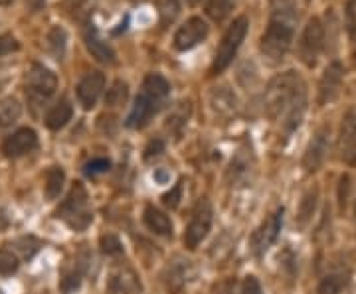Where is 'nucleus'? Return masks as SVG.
<instances>
[{
	"instance_id": "15",
	"label": "nucleus",
	"mask_w": 356,
	"mask_h": 294,
	"mask_svg": "<svg viewBox=\"0 0 356 294\" xmlns=\"http://www.w3.org/2000/svg\"><path fill=\"white\" fill-rule=\"evenodd\" d=\"M105 89V76L102 71H91L77 83V101L83 109H93Z\"/></svg>"
},
{
	"instance_id": "6",
	"label": "nucleus",
	"mask_w": 356,
	"mask_h": 294,
	"mask_svg": "<svg viewBox=\"0 0 356 294\" xmlns=\"http://www.w3.org/2000/svg\"><path fill=\"white\" fill-rule=\"evenodd\" d=\"M212 219H214V209H212V204L202 198L198 200V204L194 205L192 209L191 221L184 230V247L194 251L198 245L202 243L208 235V231L212 227Z\"/></svg>"
},
{
	"instance_id": "10",
	"label": "nucleus",
	"mask_w": 356,
	"mask_h": 294,
	"mask_svg": "<svg viewBox=\"0 0 356 294\" xmlns=\"http://www.w3.org/2000/svg\"><path fill=\"white\" fill-rule=\"evenodd\" d=\"M281 225H283V209H277L271 218L266 219V221L254 231V235H252V239H250V247H252V253H254V255L261 257L267 249L273 245V241H275L277 235H280Z\"/></svg>"
},
{
	"instance_id": "41",
	"label": "nucleus",
	"mask_w": 356,
	"mask_h": 294,
	"mask_svg": "<svg viewBox=\"0 0 356 294\" xmlns=\"http://www.w3.org/2000/svg\"><path fill=\"white\" fill-rule=\"evenodd\" d=\"M200 2H202V0H188V4H191V6H198Z\"/></svg>"
},
{
	"instance_id": "5",
	"label": "nucleus",
	"mask_w": 356,
	"mask_h": 294,
	"mask_svg": "<svg viewBox=\"0 0 356 294\" xmlns=\"http://www.w3.org/2000/svg\"><path fill=\"white\" fill-rule=\"evenodd\" d=\"M245 34H248V18L240 16L238 20H234V24L229 26L228 30H226V34L222 36V42H220V46H218L216 50L214 64H212V74L214 76L228 69L238 50H240L242 42L245 40Z\"/></svg>"
},
{
	"instance_id": "20",
	"label": "nucleus",
	"mask_w": 356,
	"mask_h": 294,
	"mask_svg": "<svg viewBox=\"0 0 356 294\" xmlns=\"http://www.w3.org/2000/svg\"><path fill=\"white\" fill-rule=\"evenodd\" d=\"M72 115H74L72 103L67 101V99H62V101L56 103L50 111L46 113V127L50 128V130H60V128H64L72 121Z\"/></svg>"
},
{
	"instance_id": "27",
	"label": "nucleus",
	"mask_w": 356,
	"mask_h": 294,
	"mask_svg": "<svg viewBox=\"0 0 356 294\" xmlns=\"http://www.w3.org/2000/svg\"><path fill=\"white\" fill-rule=\"evenodd\" d=\"M346 284H348V275H344V273L329 275L318 282L317 294H341Z\"/></svg>"
},
{
	"instance_id": "37",
	"label": "nucleus",
	"mask_w": 356,
	"mask_h": 294,
	"mask_svg": "<svg viewBox=\"0 0 356 294\" xmlns=\"http://www.w3.org/2000/svg\"><path fill=\"white\" fill-rule=\"evenodd\" d=\"M170 273V279H168V288H172V291H178L182 284H184V279H186V273L182 267H172V269H168Z\"/></svg>"
},
{
	"instance_id": "34",
	"label": "nucleus",
	"mask_w": 356,
	"mask_h": 294,
	"mask_svg": "<svg viewBox=\"0 0 356 294\" xmlns=\"http://www.w3.org/2000/svg\"><path fill=\"white\" fill-rule=\"evenodd\" d=\"M348 190H350V176L348 174H343L341 180H339V209L344 211L346 209V202H348Z\"/></svg>"
},
{
	"instance_id": "4",
	"label": "nucleus",
	"mask_w": 356,
	"mask_h": 294,
	"mask_svg": "<svg viewBox=\"0 0 356 294\" xmlns=\"http://www.w3.org/2000/svg\"><path fill=\"white\" fill-rule=\"evenodd\" d=\"M24 89L28 101L32 103L34 107H40V105H44L56 93V89H58V77L46 65L32 64L30 69L26 71Z\"/></svg>"
},
{
	"instance_id": "13",
	"label": "nucleus",
	"mask_w": 356,
	"mask_h": 294,
	"mask_svg": "<svg viewBox=\"0 0 356 294\" xmlns=\"http://www.w3.org/2000/svg\"><path fill=\"white\" fill-rule=\"evenodd\" d=\"M38 148V135L32 128H18L2 142V154L6 158H20Z\"/></svg>"
},
{
	"instance_id": "17",
	"label": "nucleus",
	"mask_w": 356,
	"mask_h": 294,
	"mask_svg": "<svg viewBox=\"0 0 356 294\" xmlns=\"http://www.w3.org/2000/svg\"><path fill=\"white\" fill-rule=\"evenodd\" d=\"M83 40H86V46H88L89 53L105 65H113L117 62V55H115L113 48L109 44H105L99 36V32L93 28V24H88L86 32H83Z\"/></svg>"
},
{
	"instance_id": "31",
	"label": "nucleus",
	"mask_w": 356,
	"mask_h": 294,
	"mask_svg": "<svg viewBox=\"0 0 356 294\" xmlns=\"http://www.w3.org/2000/svg\"><path fill=\"white\" fill-rule=\"evenodd\" d=\"M18 267H20L18 257L8 249H0V275H4V277L14 275L18 270Z\"/></svg>"
},
{
	"instance_id": "23",
	"label": "nucleus",
	"mask_w": 356,
	"mask_h": 294,
	"mask_svg": "<svg viewBox=\"0 0 356 294\" xmlns=\"http://www.w3.org/2000/svg\"><path fill=\"white\" fill-rule=\"evenodd\" d=\"M65 10L77 22H88L97 6V0H64Z\"/></svg>"
},
{
	"instance_id": "32",
	"label": "nucleus",
	"mask_w": 356,
	"mask_h": 294,
	"mask_svg": "<svg viewBox=\"0 0 356 294\" xmlns=\"http://www.w3.org/2000/svg\"><path fill=\"white\" fill-rule=\"evenodd\" d=\"M182 188H184V180H178L170 192L163 193V198H161L163 204H165L166 207H170V209H177L178 204H180V200H182Z\"/></svg>"
},
{
	"instance_id": "24",
	"label": "nucleus",
	"mask_w": 356,
	"mask_h": 294,
	"mask_svg": "<svg viewBox=\"0 0 356 294\" xmlns=\"http://www.w3.org/2000/svg\"><path fill=\"white\" fill-rule=\"evenodd\" d=\"M64 182L65 174L64 170L60 166H51L48 172H46V184H44V190H46V198L48 200H56L62 190H64Z\"/></svg>"
},
{
	"instance_id": "2",
	"label": "nucleus",
	"mask_w": 356,
	"mask_h": 294,
	"mask_svg": "<svg viewBox=\"0 0 356 294\" xmlns=\"http://www.w3.org/2000/svg\"><path fill=\"white\" fill-rule=\"evenodd\" d=\"M295 30L287 18H273L261 36V53L269 64H281L291 50Z\"/></svg>"
},
{
	"instance_id": "26",
	"label": "nucleus",
	"mask_w": 356,
	"mask_h": 294,
	"mask_svg": "<svg viewBox=\"0 0 356 294\" xmlns=\"http://www.w3.org/2000/svg\"><path fill=\"white\" fill-rule=\"evenodd\" d=\"M234 4H236V0H208L206 14L214 22H224L228 18V14L232 12Z\"/></svg>"
},
{
	"instance_id": "9",
	"label": "nucleus",
	"mask_w": 356,
	"mask_h": 294,
	"mask_svg": "<svg viewBox=\"0 0 356 294\" xmlns=\"http://www.w3.org/2000/svg\"><path fill=\"white\" fill-rule=\"evenodd\" d=\"M337 153L344 164H356V107H350L343 116L339 139H337Z\"/></svg>"
},
{
	"instance_id": "39",
	"label": "nucleus",
	"mask_w": 356,
	"mask_h": 294,
	"mask_svg": "<svg viewBox=\"0 0 356 294\" xmlns=\"http://www.w3.org/2000/svg\"><path fill=\"white\" fill-rule=\"evenodd\" d=\"M165 150V142L163 141H153L147 148H145V160H151L153 156H159V154Z\"/></svg>"
},
{
	"instance_id": "38",
	"label": "nucleus",
	"mask_w": 356,
	"mask_h": 294,
	"mask_svg": "<svg viewBox=\"0 0 356 294\" xmlns=\"http://www.w3.org/2000/svg\"><path fill=\"white\" fill-rule=\"evenodd\" d=\"M242 294H264V291H261V284L255 277H245L242 284Z\"/></svg>"
},
{
	"instance_id": "16",
	"label": "nucleus",
	"mask_w": 356,
	"mask_h": 294,
	"mask_svg": "<svg viewBox=\"0 0 356 294\" xmlns=\"http://www.w3.org/2000/svg\"><path fill=\"white\" fill-rule=\"evenodd\" d=\"M344 69L341 62H332L325 69V74L318 81V105H327L337 99L341 85H343Z\"/></svg>"
},
{
	"instance_id": "19",
	"label": "nucleus",
	"mask_w": 356,
	"mask_h": 294,
	"mask_svg": "<svg viewBox=\"0 0 356 294\" xmlns=\"http://www.w3.org/2000/svg\"><path fill=\"white\" fill-rule=\"evenodd\" d=\"M143 221L149 230L156 233V235H163V237H170L172 235V221L166 216L165 211L156 209L154 205H147L145 211H143Z\"/></svg>"
},
{
	"instance_id": "29",
	"label": "nucleus",
	"mask_w": 356,
	"mask_h": 294,
	"mask_svg": "<svg viewBox=\"0 0 356 294\" xmlns=\"http://www.w3.org/2000/svg\"><path fill=\"white\" fill-rule=\"evenodd\" d=\"M65 30L64 28H60V26H54L50 30V34H48V46H50L51 53L58 58V60H62L64 58V51H65Z\"/></svg>"
},
{
	"instance_id": "11",
	"label": "nucleus",
	"mask_w": 356,
	"mask_h": 294,
	"mask_svg": "<svg viewBox=\"0 0 356 294\" xmlns=\"http://www.w3.org/2000/svg\"><path fill=\"white\" fill-rule=\"evenodd\" d=\"M329 146H331V127L325 125L318 128L307 146L305 156H303V168L307 172H317L318 168L323 166L329 154Z\"/></svg>"
},
{
	"instance_id": "18",
	"label": "nucleus",
	"mask_w": 356,
	"mask_h": 294,
	"mask_svg": "<svg viewBox=\"0 0 356 294\" xmlns=\"http://www.w3.org/2000/svg\"><path fill=\"white\" fill-rule=\"evenodd\" d=\"M254 174V154L248 148H242L234 156L232 164L228 168V182L234 184H248Z\"/></svg>"
},
{
	"instance_id": "35",
	"label": "nucleus",
	"mask_w": 356,
	"mask_h": 294,
	"mask_svg": "<svg viewBox=\"0 0 356 294\" xmlns=\"http://www.w3.org/2000/svg\"><path fill=\"white\" fill-rule=\"evenodd\" d=\"M109 168H111V162H109L107 158H95V160L88 162V166H86V174H88V176H97V174L107 172Z\"/></svg>"
},
{
	"instance_id": "3",
	"label": "nucleus",
	"mask_w": 356,
	"mask_h": 294,
	"mask_svg": "<svg viewBox=\"0 0 356 294\" xmlns=\"http://www.w3.org/2000/svg\"><path fill=\"white\" fill-rule=\"evenodd\" d=\"M56 216L64 219L72 230H86L89 223H91L93 214L89 209V196L81 182H76L72 186V190L67 193L65 202L56 211Z\"/></svg>"
},
{
	"instance_id": "8",
	"label": "nucleus",
	"mask_w": 356,
	"mask_h": 294,
	"mask_svg": "<svg viewBox=\"0 0 356 294\" xmlns=\"http://www.w3.org/2000/svg\"><path fill=\"white\" fill-rule=\"evenodd\" d=\"M163 105H165V101H161L159 97H154L153 93L143 89L135 99V105H133V109L129 113L125 125L129 128H135V130L145 128L151 123V119L163 109Z\"/></svg>"
},
{
	"instance_id": "33",
	"label": "nucleus",
	"mask_w": 356,
	"mask_h": 294,
	"mask_svg": "<svg viewBox=\"0 0 356 294\" xmlns=\"http://www.w3.org/2000/svg\"><path fill=\"white\" fill-rule=\"evenodd\" d=\"M99 247L105 255H121L123 253V245L119 241V237H115V235H103Z\"/></svg>"
},
{
	"instance_id": "1",
	"label": "nucleus",
	"mask_w": 356,
	"mask_h": 294,
	"mask_svg": "<svg viewBox=\"0 0 356 294\" xmlns=\"http://www.w3.org/2000/svg\"><path fill=\"white\" fill-rule=\"evenodd\" d=\"M264 109L271 121H280L285 135L299 128L307 111V89L295 71H285L267 83Z\"/></svg>"
},
{
	"instance_id": "25",
	"label": "nucleus",
	"mask_w": 356,
	"mask_h": 294,
	"mask_svg": "<svg viewBox=\"0 0 356 294\" xmlns=\"http://www.w3.org/2000/svg\"><path fill=\"white\" fill-rule=\"evenodd\" d=\"M156 12H159V24L161 28H166L177 20L180 12V0H154Z\"/></svg>"
},
{
	"instance_id": "7",
	"label": "nucleus",
	"mask_w": 356,
	"mask_h": 294,
	"mask_svg": "<svg viewBox=\"0 0 356 294\" xmlns=\"http://www.w3.org/2000/svg\"><path fill=\"white\" fill-rule=\"evenodd\" d=\"M325 46V28L318 18H311L307 26L303 28V34L299 40V60L307 67H315L317 65L318 55Z\"/></svg>"
},
{
	"instance_id": "36",
	"label": "nucleus",
	"mask_w": 356,
	"mask_h": 294,
	"mask_svg": "<svg viewBox=\"0 0 356 294\" xmlns=\"http://www.w3.org/2000/svg\"><path fill=\"white\" fill-rule=\"evenodd\" d=\"M18 48H20V44H18V40L14 38L13 34H2V36H0V58L13 53V51H16Z\"/></svg>"
},
{
	"instance_id": "14",
	"label": "nucleus",
	"mask_w": 356,
	"mask_h": 294,
	"mask_svg": "<svg viewBox=\"0 0 356 294\" xmlns=\"http://www.w3.org/2000/svg\"><path fill=\"white\" fill-rule=\"evenodd\" d=\"M210 109L216 115V119L228 123L232 119H236L238 111H240V101L236 97L234 91L228 87H214L210 91Z\"/></svg>"
},
{
	"instance_id": "21",
	"label": "nucleus",
	"mask_w": 356,
	"mask_h": 294,
	"mask_svg": "<svg viewBox=\"0 0 356 294\" xmlns=\"http://www.w3.org/2000/svg\"><path fill=\"white\" fill-rule=\"evenodd\" d=\"M317 202H318V188L317 186H313V188H309L305 193H303V198H301V204H299V214H297V223L303 227L307 225L311 218H313V214H315V209H317Z\"/></svg>"
},
{
	"instance_id": "30",
	"label": "nucleus",
	"mask_w": 356,
	"mask_h": 294,
	"mask_svg": "<svg viewBox=\"0 0 356 294\" xmlns=\"http://www.w3.org/2000/svg\"><path fill=\"white\" fill-rule=\"evenodd\" d=\"M188 115H191V103H180V107H177L175 113L168 116V128L180 132V128L188 123Z\"/></svg>"
},
{
	"instance_id": "22",
	"label": "nucleus",
	"mask_w": 356,
	"mask_h": 294,
	"mask_svg": "<svg viewBox=\"0 0 356 294\" xmlns=\"http://www.w3.org/2000/svg\"><path fill=\"white\" fill-rule=\"evenodd\" d=\"M22 115V105L14 97H6L0 101V130L10 128Z\"/></svg>"
},
{
	"instance_id": "28",
	"label": "nucleus",
	"mask_w": 356,
	"mask_h": 294,
	"mask_svg": "<svg viewBox=\"0 0 356 294\" xmlns=\"http://www.w3.org/2000/svg\"><path fill=\"white\" fill-rule=\"evenodd\" d=\"M129 97V85L125 81H115L111 85V89H107V95H105V105L109 107H119V105H125Z\"/></svg>"
},
{
	"instance_id": "40",
	"label": "nucleus",
	"mask_w": 356,
	"mask_h": 294,
	"mask_svg": "<svg viewBox=\"0 0 356 294\" xmlns=\"http://www.w3.org/2000/svg\"><path fill=\"white\" fill-rule=\"evenodd\" d=\"M14 0H0V6H8V4H13Z\"/></svg>"
},
{
	"instance_id": "12",
	"label": "nucleus",
	"mask_w": 356,
	"mask_h": 294,
	"mask_svg": "<svg viewBox=\"0 0 356 294\" xmlns=\"http://www.w3.org/2000/svg\"><path fill=\"white\" fill-rule=\"evenodd\" d=\"M208 38V24L200 16L188 18L184 24L180 26L175 34V48L178 51H188L196 48L198 44H202Z\"/></svg>"
}]
</instances>
